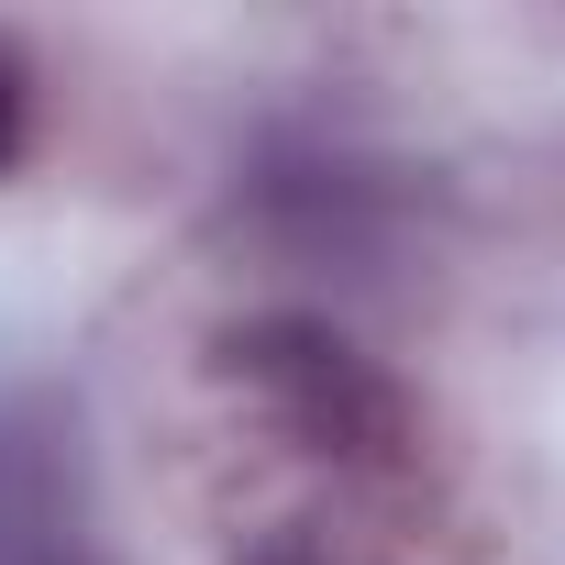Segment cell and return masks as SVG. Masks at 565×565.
<instances>
[{
	"instance_id": "1",
	"label": "cell",
	"mask_w": 565,
	"mask_h": 565,
	"mask_svg": "<svg viewBox=\"0 0 565 565\" xmlns=\"http://www.w3.org/2000/svg\"><path fill=\"white\" fill-rule=\"evenodd\" d=\"M211 388L222 411L311 488H433V444L411 388L333 333L322 311H244L211 333Z\"/></svg>"
},
{
	"instance_id": "2",
	"label": "cell",
	"mask_w": 565,
	"mask_h": 565,
	"mask_svg": "<svg viewBox=\"0 0 565 565\" xmlns=\"http://www.w3.org/2000/svg\"><path fill=\"white\" fill-rule=\"evenodd\" d=\"M244 222L300 266H322V255L366 266L399 222V167H377L366 145H333V134H277L244 167Z\"/></svg>"
},
{
	"instance_id": "3",
	"label": "cell",
	"mask_w": 565,
	"mask_h": 565,
	"mask_svg": "<svg viewBox=\"0 0 565 565\" xmlns=\"http://www.w3.org/2000/svg\"><path fill=\"white\" fill-rule=\"evenodd\" d=\"M222 565H466L433 488H311L289 510H266L255 532H233Z\"/></svg>"
},
{
	"instance_id": "4",
	"label": "cell",
	"mask_w": 565,
	"mask_h": 565,
	"mask_svg": "<svg viewBox=\"0 0 565 565\" xmlns=\"http://www.w3.org/2000/svg\"><path fill=\"white\" fill-rule=\"evenodd\" d=\"M0 565H100L78 510V444L45 388H0Z\"/></svg>"
},
{
	"instance_id": "5",
	"label": "cell",
	"mask_w": 565,
	"mask_h": 565,
	"mask_svg": "<svg viewBox=\"0 0 565 565\" xmlns=\"http://www.w3.org/2000/svg\"><path fill=\"white\" fill-rule=\"evenodd\" d=\"M23 145H34V78H23L12 45H0V178L23 167Z\"/></svg>"
}]
</instances>
